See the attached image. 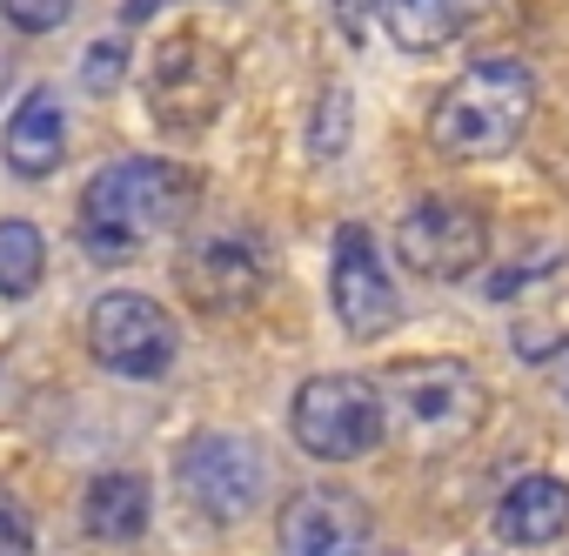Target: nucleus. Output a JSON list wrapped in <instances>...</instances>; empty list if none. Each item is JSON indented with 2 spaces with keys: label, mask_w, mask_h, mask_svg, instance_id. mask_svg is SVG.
I'll return each mask as SVG.
<instances>
[{
  "label": "nucleus",
  "mask_w": 569,
  "mask_h": 556,
  "mask_svg": "<svg viewBox=\"0 0 569 556\" xmlns=\"http://www.w3.org/2000/svg\"><path fill=\"white\" fill-rule=\"evenodd\" d=\"M148 108L161 128L174 135H194L221 115V61L201 48V34H174L154 61V81H148Z\"/></svg>",
  "instance_id": "nucleus-9"
},
{
  "label": "nucleus",
  "mask_w": 569,
  "mask_h": 556,
  "mask_svg": "<svg viewBox=\"0 0 569 556\" xmlns=\"http://www.w3.org/2000/svg\"><path fill=\"white\" fill-rule=\"evenodd\" d=\"M329 296H336V322L356 336V342H376L402 322V289L376 248V235L362 221H342L336 228V261H329Z\"/></svg>",
  "instance_id": "nucleus-8"
},
{
  "label": "nucleus",
  "mask_w": 569,
  "mask_h": 556,
  "mask_svg": "<svg viewBox=\"0 0 569 556\" xmlns=\"http://www.w3.org/2000/svg\"><path fill=\"white\" fill-rule=\"evenodd\" d=\"M396 255L422 282H462L489 261V221L476 201L456 195H422L402 221H396Z\"/></svg>",
  "instance_id": "nucleus-6"
},
{
  "label": "nucleus",
  "mask_w": 569,
  "mask_h": 556,
  "mask_svg": "<svg viewBox=\"0 0 569 556\" xmlns=\"http://www.w3.org/2000/svg\"><path fill=\"white\" fill-rule=\"evenodd\" d=\"M0 155H8V168L21 181H48L68 155V108L54 88H34L21 95V108L8 115V135H0Z\"/></svg>",
  "instance_id": "nucleus-12"
},
{
  "label": "nucleus",
  "mask_w": 569,
  "mask_h": 556,
  "mask_svg": "<svg viewBox=\"0 0 569 556\" xmlns=\"http://www.w3.org/2000/svg\"><path fill=\"white\" fill-rule=\"evenodd\" d=\"M121 75H128V41H114V34H108V41H94V48H88V61H81V88H88V95H114V88H121Z\"/></svg>",
  "instance_id": "nucleus-17"
},
{
  "label": "nucleus",
  "mask_w": 569,
  "mask_h": 556,
  "mask_svg": "<svg viewBox=\"0 0 569 556\" xmlns=\"http://www.w3.org/2000/svg\"><path fill=\"white\" fill-rule=\"evenodd\" d=\"M281 556H356L362 549V503L349 489H296L281 503Z\"/></svg>",
  "instance_id": "nucleus-10"
},
{
  "label": "nucleus",
  "mask_w": 569,
  "mask_h": 556,
  "mask_svg": "<svg viewBox=\"0 0 569 556\" xmlns=\"http://www.w3.org/2000/svg\"><path fill=\"white\" fill-rule=\"evenodd\" d=\"M181 289H188V302H201L208 316H214V309H248V302L268 289V261H261L248 241L214 235V241H194V248L181 255Z\"/></svg>",
  "instance_id": "nucleus-11"
},
{
  "label": "nucleus",
  "mask_w": 569,
  "mask_h": 556,
  "mask_svg": "<svg viewBox=\"0 0 569 556\" xmlns=\"http://www.w3.org/2000/svg\"><path fill=\"white\" fill-rule=\"evenodd\" d=\"M489 529H496L509 549H542V543H556V536L569 529V483H562V476H522V483H509L502 503H496V516H489Z\"/></svg>",
  "instance_id": "nucleus-13"
},
{
  "label": "nucleus",
  "mask_w": 569,
  "mask_h": 556,
  "mask_svg": "<svg viewBox=\"0 0 569 556\" xmlns=\"http://www.w3.org/2000/svg\"><path fill=\"white\" fill-rule=\"evenodd\" d=\"M41 275H48V241L34 221H0V296L21 302L41 289Z\"/></svg>",
  "instance_id": "nucleus-16"
},
{
  "label": "nucleus",
  "mask_w": 569,
  "mask_h": 556,
  "mask_svg": "<svg viewBox=\"0 0 569 556\" xmlns=\"http://www.w3.org/2000/svg\"><path fill=\"white\" fill-rule=\"evenodd\" d=\"M529 115H536V75L522 61H476L429 108V141L456 161H489L522 141Z\"/></svg>",
  "instance_id": "nucleus-2"
},
{
  "label": "nucleus",
  "mask_w": 569,
  "mask_h": 556,
  "mask_svg": "<svg viewBox=\"0 0 569 556\" xmlns=\"http://www.w3.org/2000/svg\"><path fill=\"white\" fill-rule=\"evenodd\" d=\"M148 509H154V489L134 469H101L88 483V496H81V523L101 543H134L148 529Z\"/></svg>",
  "instance_id": "nucleus-14"
},
{
  "label": "nucleus",
  "mask_w": 569,
  "mask_h": 556,
  "mask_svg": "<svg viewBox=\"0 0 569 556\" xmlns=\"http://www.w3.org/2000/svg\"><path fill=\"white\" fill-rule=\"evenodd\" d=\"M489 409L482 376L462 356H429V363H402L382 376V416L416 443V449H449L462 443Z\"/></svg>",
  "instance_id": "nucleus-3"
},
{
  "label": "nucleus",
  "mask_w": 569,
  "mask_h": 556,
  "mask_svg": "<svg viewBox=\"0 0 569 556\" xmlns=\"http://www.w3.org/2000/svg\"><path fill=\"white\" fill-rule=\"evenodd\" d=\"M201 201V181L181 168V161H161V155H128V161H108L88 195H81V248L88 261H134L141 248L168 241L188 228Z\"/></svg>",
  "instance_id": "nucleus-1"
},
{
  "label": "nucleus",
  "mask_w": 569,
  "mask_h": 556,
  "mask_svg": "<svg viewBox=\"0 0 569 556\" xmlns=\"http://www.w3.org/2000/svg\"><path fill=\"white\" fill-rule=\"evenodd\" d=\"M376 14H382V34L402 54H436L462 34L469 0H376Z\"/></svg>",
  "instance_id": "nucleus-15"
},
{
  "label": "nucleus",
  "mask_w": 569,
  "mask_h": 556,
  "mask_svg": "<svg viewBox=\"0 0 569 556\" xmlns=\"http://www.w3.org/2000/svg\"><path fill=\"white\" fill-rule=\"evenodd\" d=\"M0 556H34V523L14 496H0Z\"/></svg>",
  "instance_id": "nucleus-19"
},
{
  "label": "nucleus",
  "mask_w": 569,
  "mask_h": 556,
  "mask_svg": "<svg viewBox=\"0 0 569 556\" xmlns=\"http://www.w3.org/2000/svg\"><path fill=\"white\" fill-rule=\"evenodd\" d=\"M289 429H296L302 456H316V463H356V456H376L382 436H389L382 389L362 383V376H309V383L296 389Z\"/></svg>",
  "instance_id": "nucleus-4"
},
{
  "label": "nucleus",
  "mask_w": 569,
  "mask_h": 556,
  "mask_svg": "<svg viewBox=\"0 0 569 556\" xmlns=\"http://www.w3.org/2000/svg\"><path fill=\"white\" fill-rule=\"evenodd\" d=\"M356 556H396V549H376V543H362V549H356Z\"/></svg>",
  "instance_id": "nucleus-20"
},
{
  "label": "nucleus",
  "mask_w": 569,
  "mask_h": 556,
  "mask_svg": "<svg viewBox=\"0 0 569 556\" xmlns=\"http://www.w3.org/2000/svg\"><path fill=\"white\" fill-rule=\"evenodd\" d=\"M8 8V21L21 28V34H54L68 14H74V0H0Z\"/></svg>",
  "instance_id": "nucleus-18"
},
{
  "label": "nucleus",
  "mask_w": 569,
  "mask_h": 556,
  "mask_svg": "<svg viewBox=\"0 0 569 556\" xmlns=\"http://www.w3.org/2000/svg\"><path fill=\"white\" fill-rule=\"evenodd\" d=\"M88 349L108 376H128V383H161L174 369V322L161 302L134 296V289H108L94 309H88Z\"/></svg>",
  "instance_id": "nucleus-7"
},
{
  "label": "nucleus",
  "mask_w": 569,
  "mask_h": 556,
  "mask_svg": "<svg viewBox=\"0 0 569 556\" xmlns=\"http://www.w3.org/2000/svg\"><path fill=\"white\" fill-rule=\"evenodd\" d=\"M174 483L188 496L194 516L208 523H241L261 509V489H268V456L254 436L241 429H201L188 436V449L174 456Z\"/></svg>",
  "instance_id": "nucleus-5"
}]
</instances>
